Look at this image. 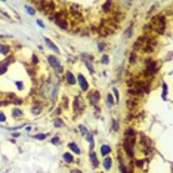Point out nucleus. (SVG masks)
<instances>
[{"instance_id": "obj_28", "label": "nucleus", "mask_w": 173, "mask_h": 173, "mask_svg": "<svg viewBox=\"0 0 173 173\" xmlns=\"http://www.w3.org/2000/svg\"><path fill=\"white\" fill-rule=\"evenodd\" d=\"M77 132H79L80 135H81V136L84 138L86 135H87V133H89V129L84 126V124H79V126H77Z\"/></svg>"}, {"instance_id": "obj_16", "label": "nucleus", "mask_w": 173, "mask_h": 173, "mask_svg": "<svg viewBox=\"0 0 173 173\" xmlns=\"http://www.w3.org/2000/svg\"><path fill=\"white\" fill-rule=\"evenodd\" d=\"M89 161H90V166L93 169H98L101 166L99 163V158H98V154L95 151H89Z\"/></svg>"}, {"instance_id": "obj_35", "label": "nucleus", "mask_w": 173, "mask_h": 173, "mask_svg": "<svg viewBox=\"0 0 173 173\" xmlns=\"http://www.w3.org/2000/svg\"><path fill=\"white\" fill-rule=\"evenodd\" d=\"M30 62H31V67H33V68H36L37 65H39V62H40V61H39V56H37L36 53H33V55H31V59H30Z\"/></svg>"}, {"instance_id": "obj_36", "label": "nucleus", "mask_w": 173, "mask_h": 173, "mask_svg": "<svg viewBox=\"0 0 173 173\" xmlns=\"http://www.w3.org/2000/svg\"><path fill=\"white\" fill-rule=\"evenodd\" d=\"M25 11H27L28 15H31V16L36 15V8H34L33 5H25Z\"/></svg>"}, {"instance_id": "obj_10", "label": "nucleus", "mask_w": 173, "mask_h": 173, "mask_svg": "<svg viewBox=\"0 0 173 173\" xmlns=\"http://www.w3.org/2000/svg\"><path fill=\"white\" fill-rule=\"evenodd\" d=\"M46 61H47V64H49V67H50L53 71H55L58 67H61V65H62V64H61V59H59L56 55H47Z\"/></svg>"}, {"instance_id": "obj_21", "label": "nucleus", "mask_w": 173, "mask_h": 173, "mask_svg": "<svg viewBox=\"0 0 173 173\" xmlns=\"http://www.w3.org/2000/svg\"><path fill=\"white\" fill-rule=\"evenodd\" d=\"M62 160H64V163H67V164H73V163H76V157H74L70 151L64 152V154H62Z\"/></svg>"}, {"instance_id": "obj_42", "label": "nucleus", "mask_w": 173, "mask_h": 173, "mask_svg": "<svg viewBox=\"0 0 173 173\" xmlns=\"http://www.w3.org/2000/svg\"><path fill=\"white\" fill-rule=\"evenodd\" d=\"M37 25H39V27H40V28H45V22H43L42 21V19H37Z\"/></svg>"}, {"instance_id": "obj_13", "label": "nucleus", "mask_w": 173, "mask_h": 173, "mask_svg": "<svg viewBox=\"0 0 173 173\" xmlns=\"http://www.w3.org/2000/svg\"><path fill=\"white\" fill-rule=\"evenodd\" d=\"M67 148H68V151L71 152L73 155H81V154H83L81 147H80L79 144H76L74 141H70L68 144H67Z\"/></svg>"}, {"instance_id": "obj_43", "label": "nucleus", "mask_w": 173, "mask_h": 173, "mask_svg": "<svg viewBox=\"0 0 173 173\" xmlns=\"http://www.w3.org/2000/svg\"><path fill=\"white\" fill-rule=\"evenodd\" d=\"M19 135H21L19 132H12V136L13 138H19Z\"/></svg>"}, {"instance_id": "obj_34", "label": "nucleus", "mask_w": 173, "mask_h": 173, "mask_svg": "<svg viewBox=\"0 0 173 173\" xmlns=\"http://www.w3.org/2000/svg\"><path fill=\"white\" fill-rule=\"evenodd\" d=\"M99 61L102 65H108V64H110V55H108V53H102Z\"/></svg>"}, {"instance_id": "obj_4", "label": "nucleus", "mask_w": 173, "mask_h": 173, "mask_svg": "<svg viewBox=\"0 0 173 173\" xmlns=\"http://www.w3.org/2000/svg\"><path fill=\"white\" fill-rule=\"evenodd\" d=\"M43 110H45V102H43L42 99L36 98V99H33L31 102H30V114H31L33 117L40 115L43 113Z\"/></svg>"}, {"instance_id": "obj_23", "label": "nucleus", "mask_w": 173, "mask_h": 173, "mask_svg": "<svg viewBox=\"0 0 173 173\" xmlns=\"http://www.w3.org/2000/svg\"><path fill=\"white\" fill-rule=\"evenodd\" d=\"M113 163H114V160H113V157H104V160H102V166H104V170H111V167H113Z\"/></svg>"}, {"instance_id": "obj_14", "label": "nucleus", "mask_w": 173, "mask_h": 173, "mask_svg": "<svg viewBox=\"0 0 173 173\" xmlns=\"http://www.w3.org/2000/svg\"><path fill=\"white\" fill-rule=\"evenodd\" d=\"M58 95H59V81H53L52 89H50V95H49V101L55 104L58 99Z\"/></svg>"}, {"instance_id": "obj_17", "label": "nucleus", "mask_w": 173, "mask_h": 173, "mask_svg": "<svg viewBox=\"0 0 173 173\" xmlns=\"http://www.w3.org/2000/svg\"><path fill=\"white\" fill-rule=\"evenodd\" d=\"M0 55L2 56H11L12 55V46L8 43H0Z\"/></svg>"}, {"instance_id": "obj_20", "label": "nucleus", "mask_w": 173, "mask_h": 173, "mask_svg": "<svg viewBox=\"0 0 173 173\" xmlns=\"http://www.w3.org/2000/svg\"><path fill=\"white\" fill-rule=\"evenodd\" d=\"M139 62H141V55L132 50L130 55H129V64H130V67H133V65H136Z\"/></svg>"}, {"instance_id": "obj_38", "label": "nucleus", "mask_w": 173, "mask_h": 173, "mask_svg": "<svg viewBox=\"0 0 173 173\" xmlns=\"http://www.w3.org/2000/svg\"><path fill=\"white\" fill-rule=\"evenodd\" d=\"M84 65H86V68H87V71H89L90 74H95V67H93V62H83Z\"/></svg>"}, {"instance_id": "obj_33", "label": "nucleus", "mask_w": 173, "mask_h": 173, "mask_svg": "<svg viewBox=\"0 0 173 173\" xmlns=\"http://www.w3.org/2000/svg\"><path fill=\"white\" fill-rule=\"evenodd\" d=\"M84 139H86V142L89 144V145H95V136H93V133L89 130V133L84 136Z\"/></svg>"}, {"instance_id": "obj_1", "label": "nucleus", "mask_w": 173, "mask_h": 173, "mask_svg": "<svg viewBox=\"0 0 173 173\" xmlns=\"http://www.w3.org/2000/svg\"><path fill=\"white\" fill-rule=\"evenodd\" d=\"M160 68H161V62L154 59V58H145L144 59V65H142L141 70V77L145 80H154V77L160 73Z\"/></svg>"}, {"instance_id": "obj_24", "label": "nucleus", "mask_w": 173, "mask_h": 173, "mask_svg": "<svg viewBox=\"0 0 173 173\" xmlns=\"http://www.w3.org/2000/svg\"><path fill=\"white\" fill-rule=\"evenodd\" d=\"M53 127H56V129H62V127H65V121L61 118V117H55L52 121Z\"/></svg>"}, {"instance_id": "obj_2", "label": "nucleus", "mask_w": 173, "mask_h": 173, "mask_svg": "<svg viewBox=\"0 0 173 173\" xmlns=\"http://www.w3.org/2000/svg\"><path fill=\"white\" fill-rule=\"evenodd\" d=\"M86 104L90 105L92 108H95L96 110V113L99 111V102H101V93L99 90H89L87 93H86Z\"/></svg>"}, {"instance_id": "obj_6", "label": "nucleus", "mask_w": 173, "mask_h": 173, "mask_svg": "<svg viewBox=\"0 0 173 173\" xmlns=\"http://www.w3.org/2000/svg\"><path fill=\"white\" fill-rule=\"evenodd\" d=\"M12 62H13V55L0 59V76H5V74L9 71V67H11Z\"/></svg>"}, {"instance_id": "obj_40", "label": "nucleus", "mask_w": 173, "mask_h": 173, "mask_svg": "<svg viewBox=\"0 0 173 173\" xmlns=\"http://www.w3.org/2000/svg\"><path fill=\"white\" fill-rule=\"evenodd\" d=\"M8 121V115L5 114V111L0 110V123H6Z\"/></svg>"}, {"instance_id": "obj_9", "label": "nucleus", "mask_w": 173, "mask_h": 173, "mask_svg": "<svg viewBox=\"0 0 173 173\" xmlns=\"http://www.w3.org/2000/svg\"><path fill=\"white\" fill-rule=\"evenodd\" d=\"M53 24L58 27V28H61L62 31H68L71 25H70V21H68V16H65V18H58V19H53Z\"/></svg>"}, {"instance_id": "obj_22", "label": "nucleus", "mask_w": 173, "mask_h": 173, "mask_svg": "<svg viewBox=\"0 0 173 173\" xmlns=\"http://www.w3.org/2000/svg\"><path fill=\"white\" fill-rule=\"evenodd\" d=\"M105 105H107V108H110V110L115 107V101H114V98H113V95L111 93L105 95Z\"/></svg>"}, {"instance_id": "obj_44", "label": "nucleus", "mask_w": 173, "mask_h": 173, "mask_svg": "<svg viewBox=\"0 0 173 173\" xmlns=\"http://www.w3.org/2000/svg\"><path fill=\"white\" fill-rule=\"evenodd\" d=\"M25 130H27V132H28V133H30V132H31V130H33V127H31V126H25Z\"/></svg>"}, {"instance_id": "obj_12", "label": "nucleus", "mask_w": 173, "mask_h": 173, "mask_svg": "<svg viewBox=\"0 0 173 173\" xmlns=\"http://www.w3.org/2000/svg\"><path fill=\"white\" fill-rule=\"evenodd\" d=\"M11 115L15 121H21L25 117V113H24V110H22L21 107H13L11 110Z\"/></svg>"}, {"instance_id": "obj_15", "label": "nucleus", "mask_w": 173, "mask_h": 173, "mask_svg": "<svg viewBox=\"0 0 173 173\" xmlns=\"http://www.w3.org/2000/svg\"><path fill=\"white\" fill-rule=\"evenodd\" d=\"M43 40H45V45H46V46L49 47V49H50V50H52V52H53V55H56V56H58V55L61 53V50H59V47L56 46V43H55V42H52V40H50L49 37H45Z\"/></svg>"}, {"instance_id": "obj_31", "label": "nucleus", "mask_w": 173, "mask_h": 173, "mask_svg": "<svg viewBox=\"0 0 173 173\" xmlns=\"http://www.w3.org/2000/svg\"><path fill=\"white\" fill-rule=\"evenodd\" d=\"M132 36H133V22L129 24V27H127L126 31H124V37H126V39H130Z\"/></svg>"}, {"instance_id": "obj_32", "label": "nucleus", "mask_w": 173, "mask_h": 173, "mask_svg": "<svg viewBox=\"0 0 173 173\" xmlns=\"http://www.w3.org/2000/svg\"><path fill=\"white\" fill-rule=\"evenodd\" d=\"M111 130L114 132V133H117V132L120 130V121L118 120H113V123H111Z\"/></svg>"}, {"instance_id": "obj_8", "label": "nucleus", "mask_w": 173, "mask_h": 173, "mask_svg": "<svg viewBox=\"0 0 173 173\" xmlns=\"http://www.w3.org/2000/svg\"><path fill=\"white\" fill-rule=\"evenodd\" d=\"M141 104H142V101H139V99L126 98V108L130 111V113H136V111H139V108H141Z\"/></svg>"}, {"instance_id": "obj_41", "label": "nucleus", "mask_w": 173, "mask_h": 173, "mask_svg": "<svg viewBox=\"0 0 173 173\" xmlns=\"http://www.w3.org/2000/svg\"><path fill=\"white\" fill-rule=\"evenodd\" d=\"M70 173H83V172L79 167H74V169H70Z\"/></svg>"}, {"instance_id": "obj_25", "label": "nucleus", "mask_w": 173, "mask_h": 173, "mask_svg": "<svg viewBox=\"0 0 173 173\" xmlns=\"http://www.w3.org/2000/svg\"><path fill=\"white\" fill-rule=\"evenodd\" d=\"M80 59L83 61V62H93V55H90V53H86V52H81L80 53Z\"/></svg>"}, {"instance_id": "obj_26", "label": "nucleus", "mask_w": 173, "mask_h": 173, "mask_svg": "<svg viewBox=\"0 0 173 173\" xmlns=\"http://www.w3.org/2000/svg\"><path fill=\"white\" fill-rule=\"evenodd\" d=\"M13 84H15L18 92H25V83L22 80H13Z\"/></svg>"}, {"instance_id": "obj_39", "label": "nucleus", "mask_w": 173, "mask_h": 173, "mask_svg": "<svg viewBox=\"0 0 173 173\" xmlns=\"http://www.w3.org/2000/svg\"><path fill=\"white\" fill-rule=\"evenodd\" d=\"M50 144H52V145H56V147H59V145H61V138H59V136L50 138Z\"/></svg>"}, {"instance_id": "obj_45", "label": "nucleus", "mask_w": 173, "mask_h": 173, "mask_svg": "<svg viewBox=\"0 0 173 173\" xmlns=\"http://www.w3.org/2000/svg\"><path fill=\"white\" fill-rule=\"evenodd\" d=\"M99 173H104V172H99Z\"/></svg>"}, {"instance_id": "obj_7", "label": "nucleus", "mask_w": 173, "mask_h": 173, "mask_svg": "<svg viewBox=\"0 0 173 173\" xmlns=\"http://www.w3.org/2000/svg\"><path fill=\"white\" fill-rule=\"evenodd\" d=\"M64 83L67 84L68 87H74L77 86V79H76V74L71 71V70H67L64 73Z\"/></svg>"}, {"instance_id": "obj_5", "label": "nucleus", "mask_w": 173, "mask_h": 173, "mask_svg": "<svg viewBox=\"0 0 173 173\" xmlns=\"http://www.w3.org/2000/svg\"><path fill=\"white\" fill-rule=\"evenodd\" d=\"M76 79H77V86H79L80 92L87 93L90 90V84H89V81H87V79L84 77V74H81V73L76 74Z\"/></svg>"}, {"instance_id": "obj_19", "label": "nucleus", "mask_w": 173, "mask_h": 173, "mask_svg": "<svg viewBox=\"0 0 173 173\" xmlns=\"http://www.w3.org/2000/svg\"><path fill=\"white\" fill-rule=\"evenodd\" d=\"M111 152H113V148H111V145H108V144H102V145L99 147V155L102 158L108 157Z\"/></svg>"}, {"instance_id": "obj_30", "label": "nucleus", "mask_w": 173, "mask_h": 173, "mask_svg": "<svg viewBox=\"0 0 173 173\" xmlns=\"http://www.w3.org/2000/svg\"><path fill=\"white\" fill-rule=\"evenodd\" d=\"M167 83L166 81H161V98L163 99H167Z\"/></svg>"}, {"instance_id": "obj_29", "label": "nucleus", "mask_w": 173, "mask_h": 173, "mask_svg": "<svg viewBox=\"0 0 173 173\" xmlns=\"http://www.w3.org/2000/svg\"><path fill=\"white\" fill-rule=\"evenodd\" d=\"M47 138H49V133H36V135H33V139H36V141H46Z\"/></svg>"}, {"instance_id": "obj_11", "label": "nucleus", "mask_w": 173, "mask_h": 173, "mask_svg": "<svg viewBox=\"0 0 173 173\" xmlns=\"http://www.w3.org/2000/svg\"><path fill=\"white\" fill-rule=\"evenodd\" d=\"M115 3L114 2H104L102 6H101V12L104 13V15H111L113 12L115 11Z\"/></svg>"}, {"instance_id": "obj_37", "label": "nucleus", "mask_w": 173, "mask_h": 173, "mask_svg": "<svg viewBox=\"0 0 173 173\" xmlns=\"http://www.w3.org/2000/svg\"><path fill=\"white\" fill-rule=\"evenodd\" d=\"M105 49H107V43L105 42H98V52H101V53H104L105 52Z\"/></svg>"}, {"instance_id": "obj_27", "label": "nucleus", "mask_w": 173, "mask_h": 173, "mask_svg": "<svg viewBox=\"0 0 173 173\" xmlns=\"http://www.w3.org/2000/svg\"><path fill=\"white\" fill-rule=\"evenodd\" d=\"M111 95H113V98H114V101H115V105H117L120 102V92H118V89H117L115 86L111 89Z\"/></svg>"}, {"instance_id": "obj_18", "label": "nucleus", "mask_w": 173, "mask_h": 173, "mask_svg": "<svg viewBox=\"0 0 173 173\" xmlns=\"http://www.w3.org/2000/svg\"><path fill=\"white\" fill-rule=\"evenodd\" d=\"M123 138H126V139H138V132L135 127H126V130H124V136Z\"/></svg>"}, {"instance_id": "obj_3", "label": "nucleus", "mask_w": 173, "mask_h": 173, "mask_svg": "<svg viewBox=\"0 0 173 173\" xmlns=\"http://www.w3.org/2000/svg\"><path fill=\"white\" fill-rule=\"evenodd\" d=\"M73 113L74 115H80L83 114L84 110H86V107H87V104H86V99H84L83 96H80V95H76L73 99Z\"/></svg>"}]
</instances>
